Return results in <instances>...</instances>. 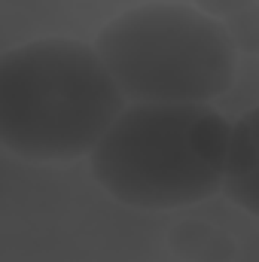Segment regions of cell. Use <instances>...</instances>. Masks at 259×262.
<instances>
[{"label": "cell", "instance_id": "obj_1", "mask_svg": "<svg viewBox=\"0 0 259 262\" xmlns=\"http://www.w3.org/2000/svg\"><path fill=\"white\" fill-rule=\"evenodd\" d=\"M125 107L122 89L89 43L46 37L0 58V146L18 159L92 156Z\"/></svg>", "mask_w": 259, "mask_h": 262}, {"label": "cell", "instance_id": "obj_2", "mask_svg": "<svg viewBox=\"0 0 259 262\" xmlns=\"http://www.w3.org/2000/svg\"><path fill=\"white\" fill-rule=\"evenodd\" d=\"M229 137L210 104H128L92 149V177L137 210L198 204L223 189Z\"/></svg>", "mask_w": 259, "mask_h": 262}, {"label": "cell", "instance_id": "obj_3", "mask_svg": "<svg viewBox=\"0 0 259 262\" xmlns=\"http://www.w3.org/2000/svg\"><path fill=\"white\" fill-rule=\"evenodd\" d=\"M95 49L134 104H210L232 89L238 70L226 25L183 3L116 15L101 28Z\"/></svg>", "mask_w": 259, "mask_h": 262}, {"label": "cell", "instance_id": "obj_4", "mask_svg": "<svg viewBox=\"0 0 259 262\" xmlns=\"http://www.w3.org/2000/svg\"><path fill=\"white\" fill-rule=\"evenodd\" d=\"M223 192L244 213L259 220V107L232 122Z\"/></svg>", "mask_w": 259, "mask_h": 262}, {"label": "cell", "instance_id": "obj_5", "mask_svg": "<svg viewBox=\"0 0 259 262\" xmlns=\"http://www.w3.org/2000/svg\"><path fill=\"white\" fill-rule=\"evenodd\" d=\"M171 244L183 259H198V262H226L229 250H232V241L207 223L177 226V235L171 238Z\"/></svg>", "mask_w": 259, "mask_h": 262}, {"label": "cell", "instance_id": "obj_6", "mask_svg": "<svg viewBox=\"0 0 259 262\" xmlns=\"http://www.w3.org/2000/svg\"><path fill=\"white\" fill-rule=\"evenodd\" d=\"M235 49L247 52V55H259V3H253L250 9L232 15L229 21H223Z\"/></svg>", "mask_w": 259, "mask_h": 262}, {"label": "cell", "instance_id": "obj_7", "mask_svg": "<svg viewBox=\"0 0 259 262\" xmlns=\"http://www.w3.org/2000/svg\"><path fill=\"white\" fill-rule=\"evenodd\" d=\"M253 3H259V0H195V6H198L201 12H207V15L220 18V21H229L232 15L250 9Z\"/></svg>", "mask_w": 259, "mask_h": 262}]
</instances>
